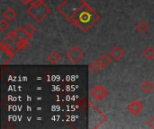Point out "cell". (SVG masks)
I'll return each instance as SVG.
<instances>
[{
    "label": "cell",
    "mask_w": 154,
    "mask_h": 129,
    "mask_svg": "<svg viewBox=\"0 0 154 129\" xmlns=\"http://www.w3.org/2000/svg\"><path fill=\"white\" fill-rule=\"evenodd\" d=\"M14 31L18 34V36L20 37V38H22L24 41H26V42H28V43H30V41H31V40H32V38L28 35V33L25 31V30H24V27H22V26H20V27H17L15 30H14Z\"/></svg>",
    "instance_id": "cell-12"
},
{
    "label": "cell",
    "mask_w": 154,
    "mask_h": 129,
    "mask_svg": "<svg viewBox=\"0 0 154 129\" xmlns=\"http://www.w3.org/2000/svg\"><path fill=\"white\" fill-rule=\"evenodd\" d=\"M48 61L52 64V65H55V64H58L59 62H60L62 57H61V54L59 53L58 51H51L49 55H48Z\"/></svg>",
    "instance_id": "cell-9"
},
{
    "label": "cell",
    "mask_w": 154,
    "mask_h": 129,
    "mask_svg": "<svg viewBox=\"0 0 154 129\" xmlns=\"http://www.w3.org/2000/svg\"><path fill=\"white\" fill-rule=\"evenodd\" d=\"M0 48L2 51H4V53L6 56H8L10 60L17 54L18 51L21 50L19 46L17 44H15L8 36H6L5 38H4L2 40V41L0 43Z\"/></svg>",
    "instance_id": "cell-3"
},
{
    "label": "cell",
    "mask_w": 154,
    "mask_h": 129,
    "mask_svg": "<svg viewBox=\"0 0 154 129\" xmlns=\"http://www.w3.org/2000/svg\"><path fill=\"white\" fill-rule=\"evenodd\" d=\"M7 36H8L15 44H17V45L19 46V48H21V50L25 49V48L28 47V45H29L28 42L24 41L22 38H20V37L18 36V34L14 31V30L12 31L11 32H9V34H8Z\"/></svg>",
    "instance_id": "cell-7"
},
{
    "label": "cell",
    "mask_w": 154,
    "mask_h": 129,
    "mask_svg": "<svg viewBox=\"0 0 154 129\" xmlns=\"http://www.w3.org/2000/svg\"><path fill=\"white\" fill-rule=\"evenodd\" d=\"M141 89L143 90V92H144L146 93H150L153 91L154 84L150 80H145L141 84Z\"/></svg>",
    "instance_id": "cell-14"
},
{
    "label": "cell",
    "mask_w": 154,
    "mask_h": 129,
    "mask_svg": "<svg viewBox=\"0 0 154 129\" xmlns=\"http://www.w3.org/2000/svg\"><path fill=\"white\" fill-rule=\"evenodd\" d=\"M9 27H10V24L8 22V20H6L5 18L0 20V30H1V31H5Z\"/></svg>",
    "instance_id": "cell-18"
},
{
    "label": "cell",
    "mask_w": 154,
    "mask_h": 129,
    "mask_svg": "<svg viewBox=\"0 0 154 129\" xmlns=\"http://www.w3.org/2000/svg\"><path fill=\"white\" fill-rule=\"evenodd\" d=\"M110 56L112 57L113 60L115 62H119L121 61L125 56V51L123 48H121L120 46H116L110 52Z\"/></svg>",
    "instance_id": "cell-8"
},
{
    "label": "cell",
    "mask_w": 154,
    "mask_h": 129,
    "mask_svg": "<svg viewBox=\"0 0 154 129\" xmlns=\"http://www.w3.org/2000/svg\"><path fill=\"white\" fill-rule=\"evenodd\" d=\"M51 13V10L42 0L32 2L27 9V13L38 23H41Z\"/></svg>",
    "instance_id": "cell-2"
},
{
    "label": "cell",
    "mask_w": 154,
    "mask_h": 129,
    "mask_svg": "<svg viewBox=\"0 0 154 129\" xmlns=\"http://www.w3.org/2000/svg\"><path fill=\"white\" fill-rule=\"evenodd\" d=\"M97 61L101 64V66H102L103 68H106L108 66L111 65V63L113 61V58L110 56V54L109 55L108 54H103L101 57H98Z\"/></svg>",
    "instance_id": "cell-10"
},
{
    "label": "cell",
    "mask_w": 154,
    "mask_h": 129,
    "mask_svg": "<svg viewBox=\"0 0 154 129\" xmlns=\"http://www.w3.org/2000/svg\"><path fill=\"white\" fill-rule=\"evenodd\" d=\"M21 1V3H23V4H25V5H27V4H31L32 2H33V0H20Z\"/></svg>",
    "instance_id": "cell-20"
},
{
    "label": "cell",
    "mask_w": 154,
    "mask_h": 129,
    "mask_svg": "<svg viewBox=\"0 0 154 129\" xmlns=\"http://www.w3.org/2000/svg\"><path fill=\"white\" fill-rule=\"evenodd\" d=\"M2 16L8 20V21H13L16 16H17V13L16 11H14L12 7H7L5 8V10L2 13Z\"/></svg>",
    "instance_id": "cell-11"
},
{
    "label": "cell",
    "mask_w": 154,
    "mask_h": 129,
    "mask_svg": "<svg viewBox=\"0 0 154 129\" xmlns=\"http://www.w3.org/2000/svg\"><path fill=\"white\" fill-rule=\"evenodd\" d=\"M56 10L82 32H88L101 19L100 15L85 0H64Z\"/></svg>",
    "instance_id": "cell-1"
},
{
    "label": "cell",
    "mask_w": 154,
    "mask_h": 129,
    "mask_svg": "<svg viewBox=\"0 0 154 129\" xmlns=\"http://www.w3.org/2000/svg\"><path fill=\"white\" fill-rule=\"evenodd\" d=\"M85 57V53L78 46H72L66 53V58L72 64L79 63Z\"/></svg>",
    "instance_id": "cell-4"
},
{
    "label": "cell",
    "mask_w": 154,
    "mask_h": 129,
    "mask_svg": "<svg viewBox=\"0 0 154 129\" xmlns=\"http://www.w3.org/2000/svg\"><path fill=\"white\" fill-rule=\"evenodd\" d=\"M147 125H148V127H149V128H154V116L152 118V119H149V121L147 122Z\"/></svg>",
    "instance_id": "cell-19"
},
{
    "label": "cell",
    "mask_w": 154,
    "mask_h": 129,
    "mask_svg": "<svg viewBox=\"0 0 154 129\" xmlns=\"http://www.w3.org/2000/svg\"><path fill=\"white\" fill-rule=\"evenodd\" d=\"M24 30H25V31L28 33V35H29L31 38H32L33 34H34L35 31H36V28H35V26H34L32 23H28V24H26V25L24 26Z\"/></svg>",
    "instance_id": "cell-17"
},
{
    "label": "cell",
    "mask_w": 154,
    "mask_h": 129,
    "mask_svg": "<svg viewBox=\"0 0 154 129\" xmlns=\"http://www.w3.org/2000/svg\"><path fill=\"white\" fill-rule=\"evenodd\" d=\"M108 91L102 85H96L90 90L91 97L99 101H103L108 95Z\"/></svg>",
    "instance_id": "cell-5"
},
{
    "label": "cell",
    "mask_w": 154,
    "mask_h": 129,
    "mask_svg": "<svg viewBox=\"0 0 154 129\" xmlns=\"http://www.w3.org/2000/svg\"><path fill=\"white\" fill-rule=\"evenodd\" d=\"M144 105L140 101H134L127 106V110L134 116H137L143 110Z\"/></svg>",
    "instance_id": "cell-6"
},
{
    "label": "cell",
    "mask_w": 154,
    "mask_h": 129,
    "mask_svg": "<svg viewBox=\"0 0 154 129\" xmlns=\"http://www.w3.org/2000/svg\"><path fill=\"white\" fill-rule=\"evenodd\" d=\"M150 26L145 21H140L136 25V31L140 33H145L149 31Z\"/></svg>",
    "instance_id": "cell-15"
},
{
    "label": "cell",
    "mask_w": 154,
    "mask_h": 129,
    "mask_svg": "<svg viewBox=\"0 0 154 129\" xmlns=\"http://www.w3.org/2000/svg\"><path fill=\"white\" fill-rule=\"evenodd\" d=\"M143 56L149 61H152L154 59V48L152 46H147L143 50Z\"/></svg>",
    "instance_id": "cell-13"
},
{
    "label": "cell",
    "mask_w": 154,
    "mask_h": 129,
    "mask_svg": "<svg viewBox=\"0 0 154 129\" xmlns=\"http://www.w3.org/2000/svg\"><path fill=\"white\" fill-rule=\"evenodd\" d=\"M101 68H103V67H102L101 64L97 60L89 64V70L92 73H98L101 70Z\"/></svg>",
    "instance_id": "cell-16"
}]
</instances>
